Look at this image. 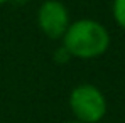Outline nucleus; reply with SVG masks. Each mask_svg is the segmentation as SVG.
<instances>
[{
  "label": "nucleus",
  "instance_id": "obj_4",
  "mask_svg": "<svg viewBox=\"0 0 125 123\" xmlns=\"http://www.w3.org/2000/svg\"><path fill=\"white\" fill-rule=\"evenodd\" d=\"M112 14L117 25L125 30V0H113L112 3Z\"/></svg>",
  "mask_w": 125,
  "mask_h": 123
},
{
  "label": "nucleus",
  "instance_id": "obj_3",
  "mask_svg": "<svg viewBox=\"0 0 125 123\" xmlns=\"http://www.w3.org/2000/svg\"><path fill=\"white\" fill-rule=\"evenodd\" d=\"M37 25L44 36L49 39H62L64 32L71 24V15L68 7L61 0H46L37 9Z\"/></svg>",
  "mask_w": 125,
  "mask_h": 123
},
{
  "label": "nucleus",
  "instance_id": "obj_5",
  "mask_svg": "<svg viewBox=\"0 0 125 123\" xmlns=\"http://www.w3.org/2000/svg\"><path fill=\"white\" fill-rule=\"evenodd\" d=\"M7 2H10V0H0V5H5Z\"/></svg>",
  "mask_w": 125,
  "mask_h": 123
},
{
  "label": "nucleus",
  "instance_id": "obj_2",
  "mask_svg": "<svg viewBox=\"0 0 125 123\" xmlns=\"http://www.w3.org/2000/svg\"><path fill=\"white\" fill-rule=\"evenodd\" d=\"M68 103L74 120L81 123H100L108 110L103 91L91 83H81L74 86L69 93Z\"/></svg>",
  "mask_w": 125,
  "mask_h": 123
},
{
  "label": "nucleus",
  "instance_id": "obj_1",
  "mask_svg": "<svg viewBox=\"0 0 125 123\" xmlns=\"http://www.w3.org/2000/svg\"><path fill=\"white\" fill-rule=\"evenodd\" d=\"M64 51L76 59H96L110 47V32L102 22L93 19H80L69 24L62 36Z\"/></svg>",
  "mask_w": 125,
  "mask_h": 123
},
{
  "label": "nucleus",
  "instance_id": "obj_6",
  "mask_svg": "<svg viewBox=\"0 0 125 123\" xmlns=\"http://www.w3.org/2000/svg\"><path fill=\"white\" fill-rule=\"evenodd\" d=\"M66 123H81V122H78V120H71V122H66Z\"/></svg>",
  "mask_w": 125,
  "mask_h": 123
}]
</instances>
